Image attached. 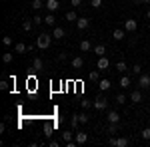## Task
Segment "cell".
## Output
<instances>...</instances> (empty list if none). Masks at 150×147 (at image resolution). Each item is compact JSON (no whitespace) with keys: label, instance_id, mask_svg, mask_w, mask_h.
<instances>
[{"label":"cell","instance_id":"34","mask_svg":"<svg viewBox=\"0 0 150 147\" xmlns=\"http://www.w3.org/2000/svg\"><path fill=\"white\" fill-rule=\"evenodd\" d=\"M56 60L58 62H66V60H68V54H66V52H60V54L56 56Z\"/></svg>","mask_w":150,"mask_h":147},{"label":"cell","instance_id":"20","mask_svg":"<svg viewBox=\"0 0 150 147\" xmlns=\"http://www.w3.org/2000/svg\"><path fill=\"white\" fill-rule=\"evenodd\" d=\"M26 50H28V46H26V44H22V42H18V44L14 46V52H16V54H24Z\"/></svg>","mask_w":150,"mask_h":147},{"label":"cell","instance_id":"9","mask_svg":"<svg viewBox=\"0 0 150 147\" xmlns=\"http://www.w3.org/2000/svg\"><path fill=\"white\" fill-rule=\"evenodd\" d=\"M96 66H98V70H108L110 62H108V58H106V56H100V58H98V64H96Z\"/></svg>","mask_w":150,"mask_h":147},{"label":"cell","instance_id":"27","mask_svg":"<svg viewBox=\"0 0 150 147\" xmlns=\"http://www.w3.org/2000/svg\"><path fill=\"white\" fill-rule=\"evenodd\" d=\"M70 125H72L74 129H76V127L80 125V119H78V113H76V115H72V119H70Z\"/></svg>","mask_w":150,"mask_h":147},{"label":"cell","instance_id":"32","mask_svg":"<svg viewBox=\"0 0 150 147\" xmlns=\"http://www.w3.org/2000/svg\"><path fill=\"white\" fill-rule=\"evenodd\" d=\"M12 58H14V56H12L10 52H6V54L2 56V62H4V64H10V62H12Z\"/></svg>","mask_w":150,"mask_h":147},{"label":"cell","instance_id":"1","mask_svg":"<svg viewBox=\"0 0 150 147\" xmlns=\"http://www.w3.org/2000/svg\"><path fill=\"white\" fill-rule=\"evenodd\" d=\"M52 38H54V36H50V34H40L36 38V46H38L40 50H46L48 46H50V42H52Z\"/></svg>","mask_w":150,"mask_h":147},{"label":"cell","instance_id":"6","mask_svg":"<svg viewBox=\"0 0 150 147\" xmlns=\"http://www.w3.org/2000/svg\"><path fill=\"white\" fill-rule=\"evenodd\" d=\"M136 28H138V24H136V20H132V18H128L126 22H124V30L126 32H136Z\"/></svg>","mask_w":150,"mask_h":147},{"label":"cell","instance_id":"25","mask_svg":"<svg viewBox=\"0 0 150 147\" xmlns=\"http://www.w3.org/2000/svg\"><path fill=\"white\" fill-rule=\"evenodd\" d=\"M126 70H128L126 62H118V64H116V72H120V74H124Z\"/></svg>","mask_w":150,"mask_h":147},{"label":"cell","instance_id":"26","mask_svg":"<svg viewBox=\"0 0 150 147\" xmlns=\"http://www.w3.org/2000/svg\"><path fill=\"white\" fill-rule=\"evenodd\" d=\"M32 26H34V22H32V20H24L22 30H24V32H30V30H32Z\"/></svg>","mask_w":150,"mask_h":147},{"label":"cell","instance_id":"12","mask_svg":"<svg viewBox=\"0 0 150 147\" xmlns=\"http://www.w3.org/2000/svg\"><path fill=\"white\" fill-rule=\"evenodd\" d=\"M32 70H36V72L44 70V62H42V58H34V60H32Z\"/></svg>","mask_w":150,"mask_h":147},{"label":"cell","instance_id":"2","mask_svg":"<svg viewBox=\"0 0 150 147\" xmlns=\"http://www.w3.org/2000/svg\"><path fill=\"white\" fill-rule=\"evenodd\" d=\"M106 107H108V100H106L104 95H98V98H96V102H94V109L102 111V109H106Z\"/></svg>","mask_w":150,"mask_h":147},{"label":"cell","instance_id":"24","mask_svg":"<svg viewBox=\"0 0 150 147\" xmlns=\"http://www.w3.org/2000/svg\"><path fill=\"white\" fill-rule=\"evenodd\" d=\"M66 20H68V22H76V20H78V16H76V12H74V10L66 12Z\"/></svg>","mask_w":150,"mask_h":147},{"label":"cell","instance_id":"46","mask_svg":"<svg viewBox=\"0 0 150 147\" xmlns=\"http://www.w3.org/2000/svg\"><path fill=\"white\" fill-rule=\"evenodd\" d=\"M146 18H148V20H150V10H148V12H146Z\"/></svg>","mask_w":150,"mask_h":147},{"label":"cell","instance_id":"31","mask_svg":"<svg viewBox=\"0 0 150 147\" xmlns=\"http://www.w3.org/2000/svg\"><path fill=\"white\" fill-rule=\"evenodd\" d=\"M32 22H34L36 26H40V24H44V18H42V16H40V14H36L34 18H32Z\"/></svg>","mask_w":150,"mask_h":147},{"label":"cell","instance_id":"5","mask_svg":"<svg viewBox=\"0 0 150 147\" xmlns=\"http://www.w3.org/2000/svg\"><path fill=\"white\" fill-rule=\"evenodd\" d=\"M88 26H90V20L84 18V16H78V20H76V28H78V30H86Z\"/></svg>","mask_w":150,"mask_h":147},{"label":"cell","instance_id":"38","mask_svg":"<svg viewBox=\"0 0 150 147\" xmlns=\"http://www.w3.org/2000/svg\"><path fill=\"white\" fill-rule=\"evenodd\" d=\"M0 90H2V91L8 90V79H2V82H0Z\"/></svg>","mask_w":150,"mask_h":147},{"label":"cell","instance_id":"13","mask_svg":"<svg viewBox=\"0 0 150 147\" xmlns=\"http://www.w3.org/2000/svg\"><path fill=\"white\" fill-rule=\"evenodd\" d=\"M64 34H66V32H64V28H60V26H54V30H52V36H54L56 40H62V38H64Z\"/></svg>","mask_w":150,"mask_h":147},{"label":"cell","instance_id":"16","mask_svg":"<svg viewBox=\"0 0 150 147\" xmlns=\"http://www.w3.org/2000/svg\"><path fill=\"white\" fill-rule=\"evenodd\" d=\"M124 32H126L124 28H116L114 32H112V38L114 40H124Z\"/></svg>","mask_w":150,"mask_h":147},{"label":"cell","instance_id":"41","mask_svg":"<svg viewBox=\"0 0 150 147\" xmlns=\"http://www.w3.org/2000/svg\"><path fill=\"white\" fill-rule=\"evenodd\" d=\"M108 143H110L112 147H116V143H118V137H114V135H112L110 139H108Z\"/></svg>","mask_w":150,"mask_h":147},{"label":"cell","instance_id":"11","mask_svg":"<svg viewBox=\"0 0 150 147\" xmlns=\"http://www.w3.org/2000/svg\"><path fill=\"white\" fill-rule=\"evenodd\" d=\"M120 119H122V117H120V113H118V111H114V109H110V111H108V121L120 123Z\"/></svg>","mask_w":150,"mask_h":147},{"label":"cell","instance_id":"45","mask_svg":"<svg viewBox=\"0 0 150 147\" xmlns=\"http://www.w3.org/2000/svg\"><path fill=\"white\" fill-rule=\"evenodd\" d=\"M48 145H50V147H58L60 143H58V141H48Z\"/></svg>","mask_w":150,"mask_h":147},{"label":"cell","instance_id":"14","mask_svg":"<svg viewBox=\"0 0 150 147\" xmlns=\"http://www.w3.org/2000/svg\"><path fill=\"white\" fill-rule=\"evenodd\" d=\"M82 66H84V60H82L80 56H74V58H72V68H74V70H80Z\"/></svg>","mask_w":150,"mask_h":147},{"label":"cell","instance_id":"4","mask_svg":"<svg viewBox=\"0 0 150 147\" xmlns=\"http://www.w3.org/2000/svg\"><path fill=\"white\" fill-rule=\"evenodd\" d=\"M74 139H76L78 145H84V143L88 141V133H86V131H76V133H74Z\"/></svg>","mask_w":150,"mask_h":147},{"label":"cell","instance_id":"30","mask_svg":"<svg viewBox=\"0 0 150 147\" xmlns=\"http://www.w3.org/2000/svg\"><path fill=\"white\" fill-rule=\"evenodd\" d=\"M128 145V139L126 137H118V143H116V147H126Z\"/></svg>","mask_w":150,"mask_h":147},{"label":"cell","instance_id":"42","mask_svg":"<svg viewBox=\"0 0 150 147\" xmlns=\"http://www.w3.org/2000/svg\"><path fill=\"white\" fill-rule=\"evenodd\" d=\"M50 135H52V129H50V127H46V129H44V137H46V139H50Z\"/></svg>","mask_w":150,"mask_h":147},{"label":"cell","instance_id":"19","mask_svg":"<svg viewBox=\"0 0 150 147\" xmlns=\"http://www.w3.org/2000/svg\"><path fill=\"white\" fill-rule=\"evenodd\" d=\"M30 6H32V10H40V8H44V6H46V2H44V0H32V4H30Z\"/></svg>","mask_w":150,"mask_h":147},{"label":"cell","instance_id":"21","mask_svg":"<svg viewBox=\"0 0 150 147\" xmlns=\"http://www.w3.org/2000/svg\"><path fill=\"white\" fill-rule=\"evenodd\" d=\"M94 54L100 58V56H104L106 54V48H104V44H98V46H94Z\"/></svg>","mask_w":150,"mask_h":147},{"label":"cell","instance_id":"37","mask_svg":"<svg viewBox=\"0 0 150 147\" xmlns=\"http://www.w3.org/2000/svg\"><path fill=\"white\" fill-rule=\"evenodd\" d=\"M78 119H80V123H88V115L86 113H78Z\"/></svg>","mask_w":150,"mask_h":147},{"label":"cell","instance_id":"3","mask_svg":"<svg viewBox=\"0 0 150 147\" xmlns=\"http://www.w3.org/2000/svg\"><path fill=\"white\" fill-rule=\"evenodd\" d=\"M138 86L142 88V90L150 88V76H148V74H140V76H138Z\"/></svg>","mask_w":150,"mask_h":147},{"label":"cell","instance_id":"40","mask_svg":"<svg viewBox=\"0 0 150 147\" xmlns=\"http://www.w3.org/2000/svg\"><path fill=\"white\" fill-rule=\"evenodd\" d=\"M92 105H94V102H82V107H84V109H90Z\"/></svg>","mask_w":150,"mask_h":147},{"label":"cell","instance_id":"33","mask_svg":"<svg viewBox=\"0 0 150 147\" xmlns=\"http://www.w3.org/2000/svg\"><path fill=\"white\" fill-rule=\"evenodd\" d=\"M2 44L6 46V48H10V46H12V38H10V36H4V38H2Z\"/></svg>","mask_w":150,"mask_h":147},{"label":"cell","instance_id":"17","mask_svg":"<svg viewBox=\"0 0 150 147\" xmlns=\"http://www.w3.org/2000/svg\"><path fill=\"white\" fill-rule=\"evenodd\" d=\"M44 24H46V26H56V18H54V14H52V12L44 16Z\"/></svg>","mask_w":150,"mask_h":147},{"label":"cell","instance_id":"39","mask_svg":"<svg viewBox=\"0 0 150 147\" xmlns=\"http://www.w3.org/2000/svg\"><path fill=\"white\" fill-rule=\"evenodd\" d=\"M140 64H136V66H132V74H136V76H140Z\"/></svg>","mask_w":150,"mask_h":147},{"label":"cell","instance_id":"44","mask_svg":"<svg viewBox=\"0 0 150 147\" xmlns=\"http://www.w3.org/2000/svg\"><path fill=\"white\" fill-rule=\"evenodd\" d=\"M134 4H150V0H134Z\"/></svg>","mask_w":150,"mask_h":147},{"label":"cell","instance_id":"15","mask_svg":"<svg viewBox=\"0 0 150 147\" xmlns=\"http://www.w3.org/2000/svg\"><path fill=\"white\" fill-rule=\"evenodd\" d=\"M130 102H134V103L142 102V93H140V90H134L132 93H130Z\"/></svg>","mask_w":150,"mask_h":147},{"label":"cell","instance_id":"8","mask_svg":"<svg viewBox=\"0 0 150 147\" xmlns=\"http://www.w3.org/2000/svg\"><path fill=\"white\" fill-rule=\"evenodd\" d=\"M48 12H56L60 8V4H58V0H46V6H44Z\"/></svg>","mask_w":150,"mask_h":147},{"label":"cell","instance_id":"10","mask_svg":"<svg viewBox=\"0 0 150 147\" xmlns=\"http://www.w3.org/2000/svg\"><path fill=\"white\" fill-rule=\"evenodd\" d=\"M98 88H100V91H108L112 88V82H110V79H100V82H98Z\"/></svg>","mask_w":150,"mask_h":147},{"label":"cell","instance_id":"22","mask_svg":"<svg viewBox=\"0 0 150 147\" xmlns=\"http://www.w3.org/2000/svg\"><path fill=\"white\" fill-rule=\"evenodd\" d=\"M128 86H130V76L122 74V78H120V88H124V90H126Z\"/></svg>","mask_w":150,"mask_h":147},{"label":"cell","instance_id":"29","mask_svg":"<svg viewBox=\"0 0 150 147\" xmlns=\"http://www.w3.org/2000/svg\"><path fill=\"white\" fill-rule=\"evenodd\" d=\"M72 137H74V133H72V131H64V133H62V139H64V143H66V141H72Z\"/></svg>","mask_w":150,"mask_h":147},{"label":"cell","instance_id":"18","mask_svg":"<svg viewBox=\"0 0 150 147\" xmlns=\"http://www.w3.org/2000/svg\"><path fill=\"white\" fill-rule=\"evenodd\" d=\"M88 79H90L92 84H98V82H100V74H98V70H92V72L88 74Z\"/></svg>","mask_w":150,"mask_h":147},{"label":"cell","instance_id":"36","mask_svg":"<svg viewBox=\"0 0 150 147\" xmlns=\"http://www.w3.org/2000/svg\"><path fill=\"white\" fill-rule=\"evenodd\" d=\"M90 6L92 8H100L102 6V0H90Z\"/></svg>","mask_w":150,"mask_h":147},{"label":"cell","instance_id":"28","mask_svg":"<svg viewBox=\"0 0 150 147\" xmlns=\"http://www.w3.org/2000/svg\"><path fill=\"white\" fill-rule=\"evenodd\" d=\"M140 135H142V139H146V141H148V139H150V127H144V129L140 131Z\"/></svg>","mask_w":150,"mask_h":147},{"label":"cell","instance_id":"43","mask_svg":"<svg viewBox=\"0 0 150 147\" xmlns=\"http://www.w3.org/2000/svg\"><path fill=\"white\" fill-rule=\"evenodd\" d=\"M70 4H72V6H76V8H78V6H80V4H82V0H70Z\"/></svg>","mask_w":150,"mask_h":147},{"label":"cell","instance_id":"7","mask_svg":"<svg viewBox=\"0 0 150 147\" xmlns=\"http://www.w3.org/2000/svg\"><path fill=\"white\" fill-rule=\"evenodd\" d=\"M118 129H120V123L108 121V125H106V131H108V135H114V133H118Z\"/></svg>","mask_w":150,"mask_h":147},{"label":"cell","instance_id":"35","mask_svg":"<svg viewBox=\"0 0 150 147\" xmlns=\"http://www.w3.org/2000/svg\"><path fill=\"white\" fill-rule=\"evenodd\" d=\"M124 102H126V95H124V93H118V95H116V103H120V105H122Z\"/></svg>","mask_w":150,"mask_h":147},{"label":"cell","instance_id":"23","mask_svg":"<svg viewBox=\"0 0 150 147\" xmlns=\"http://www.w3.org/2000/svg\"><path fill=\"white\" fill-rule=\"evenodd\" d=\"M80 50L82 52H88V50H92V44H90L88 40H82L80 42Z\"/></svg>","mask_w":150,"mask_h":147}]
</instances>
